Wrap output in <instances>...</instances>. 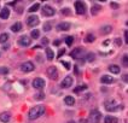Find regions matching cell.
<instances>
[{
    "mask_svg": "<svg viewBox=\"0 0 128 123\" xmlns=\"http://www.w3.org/2000/svg\"><path fill=\"white\" fill-rule=\"evenodd\" d=\"M43 112H45V108H43V105H36V106L31 108V109L29 110V113H28L29 120H36V118H39L40 116L43 115Z\"/></svg>",
    "mask_w": 128,
    "mask_h": 123,
    "instance_id": "obj_1",
    "label": "cell"
},
{
    "mask_svg": "<svg viewBox=\"0 0 128 123\" xmlns=\"http://www.w3.org/2000/svg\"><path fill=\"white\" fill-rule=\"evenodd\" d=\"M105 109L108 111H116V110H122L123 106L116 105L115 100H108V101H105Z\"/></svg>",
    "mask_w": 128,
    "mask_h": 123,
    "instance_id": "obj_2",
    "label": "cell"
},
{
    "mask_svg": "<svg viewBox=\"0 0 128 123\" xmlns=\"http://www.w3.org/2000/svg\"><path fill=\"white\" fill-rule=\"evenodd\" d=\"M27 24H28L29 27H36L38 24H39V17L38 16H35V14H31V16H29L28 18H27Z\"/></svg>",
    "mask_w": 128,
    "mask_h": 123,
    "instance_id": "obj_3",
    "label": "cell"
},
{
    "mask_svg": "<svg viewBox=\"0 0 128 123\" xmlns=\"http://www.w3.org/2000/svg\"><path fill=\"white\" fill-rule=\"evenodd\" d=\"M56 14V10L52 7V6H50V5H45L43 7V16H46V17H51V16H53V14Z\"/></svg>",
    "mask_w": 128,
    "mask_h": 123,
    "instance_id": "obj_4",
    "label": "cell"
},
{
    "mask_svg": "<svg viewBox=\"0 0 128 123\" xmlns=\"http://www.w3.org/2000/svg\"><path fill=\"white\" fill-rule=\"evenodd\" d=\"M21 70L23 72H30V71L34 70V64L31 62H24V63L21 64Z\"/></svg>",
    "mask_w": 128,
    "mask_h": 123,
    "instance_id": "obj_5",
    "label": "cell"
},
{
    "mask_svg": "<svg viewBox=\"0 0 128 123\" xmlns=\"http://www.w3.org/2000/svg\"><path fill=\"white\" fill-rule=\"evenodd\" d=\"M75 10L79 14H84L86 12V5L82 1H76L75 2Z\"/></svg>",
    "mask_w": 128,
    "mask_h": 123,
    "instance_id": "obj_6",
    "label": "cell"
},
{
    "mask_svg": "<svg viewBox=\"0 0 128 123\" xmlns=\"http://www.w3.org/2000/svg\"><path fill=\"white\" fill-rule=\"evenodd\" d=\"M84 52H85V50H84V48L77 47V48L72 50V52L70 53V55L74 58V59H81V58H82V55H84Z\"/></svg>",
    "mask_w": 128,
    "mask_h": 123,
    "instance_id": "obj_7",
    "label": "cell"
},
{
    "mask_svg": "<svg viewBox=\"0 0 128 123\" xmlns=\"http://www.w3.org/2000/svg\"><path fill=\"white\" fill-rule=\"evenodd\" d=\"M47 75L51 80H57L58 79V71L56 67H50L47 69Z\"/></svg>",
    "mask_w": 128,
    "mask_h": 123,
    "instance_id": "obj_8",
    "label": "cell"
},
{
    "mask_svg": "<svg viewBox=\"0 0 128 123\" xmlns=\"http://www.w3.org/2000/svg\"><path fill=\"white\" fill-rule=\"evenodd\" d=\"M91 122L92 123H99L100 118H101V115H100L99 111H97V110H94V111H92L91 112Z\"/></svg>",
    "mask_w": 128,
    "mask_h": 123,
    "instance_id": "obj_9",
    "label": "cell"
},
{
    "mask_svg": "<svg viewBox=\"0 0 128 123\" xmlns=\"http://www.w3.org/2000/svg\"><path fill=\"white\" fill-rule=\"evenodd\" d=\"M45 81H43V79H40V77H36L34 81H33V87L34 88H36V89H41L45 87Z\"/></svg>",
    "mask_w": 128,
    "mask_h": 123,
    "instance_id": "obj_10",
    "label": "cell"
},
{
    "mask_svg": "<svg viewBox=\"0 0 128 123\" xmlns=\"http://www.w3.org/2000/svg\"><path fill=\"white\" fill-rule=\"evenodd\" d=\"M18 43H19L21 46H23V47H27V46H29V45L31 43V40H30L29 36L23 35V36H21V38L18 39Z\"/></svg>",
    "mask_w": 128,
    "mask_h": 123,
    "instance_id": "obj_11",
    "label": "cell"
},
{
    "mask_svg": "<svg viewBox=\"0 0 128 123\" xmlns=\"http://www.w3.org/2000/svg\"><path fill=\"white\" fill-rule=\"evenodd\" d=\"M72 77L71 76H67L65 79H63V81L60 82V87L62 88H69L71 84H72Z\"/></svg>",
    "mask_w": 128,
    "mask_h": 123,
    "instance_id": "obj_12",
    "label": "cell"
},
{
    "mask_svg": "<svg viewBox=\"0 0 128 123\" xmlns=\"http://www.w3.org/2000/svg\"><path fill=\"white\" fill-rule=\"evenodd\" d=\"M69 29H70V23H68V22H62L57 26L58 31H67Z\"/></svg>",
    "mask_w": 128,
    "mask_h": 123,
    "instance_id": "obj_13",
    "label": "cell"
},
{
    "mask_svg": "<svg viewBox=\"0 0 128 123\" xmlns=\"http://www.w3.org/2000/svg\"><path fill=\"white\" fill-rule=\"evenodd\" d=\"M100 81H101V83L110 84V83H114V82H115V79H114V77H111V76H109V75H104V76H101Z\"/></svg>",
    "mask_w": 128,
    "mask_h": 123,
    "instance_id": "obj_14",
    "label": "cell"
},
{
    "mask_svg": "<svg viewBox=\"0 0 128 123\" xmlns=\"http://www.w3.org/2000/svg\"><path fill=\"white\" fill-rule=\"evenodd\" d=\"M11 120V115L9 112H1L0 113V121L4 123H7L9 121Z\"/></svg>",
    "mask_w": 128,
    "mask_h": 123,
    "instance_id": "obj_15",
    "label": "cell"
},
{
    "mask_svg": "<svg viewBox=\"0 0 128 123\" xmlns=\"http://www.w3.org/2000/svg\"><path fill=\"white\" fill-rule=\"evenodd\" d=\"M10 16V10L7 7H4L1 11H0V18L1 19H7Z\"/></svg>",
    "mask_w": 128,
    "mask_h": 123,
    "instance_id": "obj_16",
    "label": "cell"
},
{
    "mask_svg": "<svg viewBox=\"0 0 128 123\" xmlns=\"http://www.w3.org/2000/svg\"><path fill=\"white\" fill-rule=\"evenodd\" d=\"M64 103H65L67 105H69V106H72V105L75 104V99L71 96H67L64 98Z\"/></svg>",
    "mask_w": 128,
    "mask_h": 123,
    "instance_id": "obj_17",
    "label": "cell"
},
{
    "mask_svg": "<svg viewBox=\"0 0 128 123\" xmlns=\"http://www.w3.org/2000/svg\"><path fill=\"white\" fill-rule=\"evenodd\" d=\"M11 30H12L14 33H18L19 30H22V23H21V22H16L14 26L11 27Z\"/></svg>",
    "mask_w": 128,
    "mask_h": 123,
    "instance_id": "obj_18",
    "label": "cell"
},
{
    "mask_svg": "<svg viewBox=\"0 0 128 123\" xmlns=\"http://www.w3.org/2000/svg\"><path fill=\"white\" fill-rule=\"evenodd\" d=\"M109 70H110V72H113V74H120V67L118 65H116V64H111L110 67H109Z\"/></svg>",
    "mask_w": 128,
    "mask_h": 123,
    "instance_id": "obj_19",
    "label": "cell"
},
{
    "mask_svg": "<svg viewBox=\"0 0 128 123\" xmlns=\"http://www.w3.org/2000/svg\"><path fill=\"white\" fill-rule=\"evenodd\" d=\"M111 30H113V27L111 26H104V27L100 29V31H101L103 35H106V34L111 33Z\"/></svg>",
    "mask_w": 128,
    "mask_h": 123,
    "instance_id": "obj_20",
    "label": "cell"
},
{
    "mask_svg": "<svg viewBox=\"0 0 128 123\" xmlns=\"http://www.w3.org/2000/svg\"><path fill=\"white\" fill-rule=\"evenodd\" d=\"M46 57H47V59L48 60H53V58H55V53H53V51L51 50V48H46Z\"/></svg>",
    "mask_w": 128,
    "mask_h": 123,
    "instance_id": "obj_21",
    "label": "cell"
},
{
    "mask_svg": "<svg viewBox=\"0 0 128 123\" xmlns=\"http://www.w3.org/2000/svg\"><path fill=\"white\" fill-rule=\"evenodd\" d=\"M104 122L105 123H118V120L116 117H111V116H106L104 118Z\"/></svg>",
    "mask_w": 128,
    "mask_h": 123,
    "instance_id": "obj_22",
    "label": "cell"
},
{
    "mask_svg": "<svg viewBox=\"0 0 128 123\" xmlns=\"http://www.w3.org/2000/svg\"><path fill=\"white\" fill-rule=\"evenodd\" d=\"M87 89V84H79L76 88H74V92L75 93H80L82 91H86Z\"/></svg>",
    "mask_w": 128,
    "mask_h": 123,
    "instance_id": "obj_23",
    "label": "cell"
},
{
    "mask_svg": "<svg viewBox=\"0 0 128 123\" xmlns=\"http://www.w3.org/2000/svg\"><path fill=\"white\" fill-rule=\"evenodd\" d=\"M99 11H101V6H99V5H93L92 9H91V14H97Z\"/></svg>",
    "mask_w": 128,
    "mask_h": 123,
    "instance_id": "obj_24",
    "label": "cell"
},
{
    "mask_svg": "<svg viewBox=\"0 0 128 123\" xmlns=\"http://www.w3.org/2000/svg\"><path fill=\"white\" fill-rule=\"evenodd\" d=\"M30 36H31L34 40H35V39H39V38H40V31H39L38 29H34V30H31Z\"/></svg>",
    "mask_w": 128,
    "mask_h": 123,
    "instance_id": "obj_25",
    "label": "cell"
},
{
    "mask_svg": "<svg viewBox=\"0 0 128 123\" xmlns=\"http://www.w3.org/2000/svg\"><path fill=\"white\" fill-rule=\"evenodd\" d=\"M7 40H9V34H7V33H2V34H0V42H1V43L7 42Z\"/></svg>",
    "mask_w": 128,
    "mask_h": 123,
    "instance_id": "obj_26",
    "label": "cell"
},
{
    "mask_svg": "<svg viewBox=\"0 0 128 123\" xmlns=\"http://www.w3.org/2000/svg\"><path fill=\"white\" fill-rule=\"evenodd\" d=\"M94 40H96V36H94L93 34H88V35H86V38H85L86 42H93Z\"/></svg>",
    "mask_w": 128,
    "mask_h": 123,
    "instance_id": "obj_27",
    "label": "cell"
},
{
    "mask_svg": "<svg viewBox=\"0 0 128 123\" xmlns=\"http://www.w3.org/2000/svg\"><path fill=\"white\" fill-rule=\"evenodd\" d=\"M86 59H87V62H94V59H96V55L94 53H87L86 55Z\"/></svg>",
    "mask_w": 128,
    "mask_h": 123,
    "instance_id": "obj_28",
    "label": "cell"
},
{
    "mask_svg": "<svg viewBox=\"0 0 128 123\" xmlns=\"http://www.w3.org/2000/svg\"><path fill=\"white\" fill-rule=\"evenodd\" d=\"M39 9H40V4L36 2V4H34V5L29 9V12H35V11H38Z\"/></svg>",
    "mask_w": 128,
    "mask_h": 123,
    "instance_id": "obj_29",
    "label": "cell"
},
{
    "mask_svg": "<svg viewBox=\"0 0 128 123\" xmlns=\"http://www.w3.org/2000/svg\"><path fill=\"white\" fill-rule=\"evenodd\" d=\"M51 28H52V26H51V23H50V22L43 23V31H50V30H51Z\"/></svg>",
    "mask_w": 128,
    "mask_h": 123,
    "instance_id": "obj_30",
    "label": "cell"
},
{
    "mask_svg": "<svg viewBox=\"0 0 128 123\" xmlns=\"http://www.w3.org/2000/svg\"><path fill=\"white\" fill-rule=\"evenodd\" d=\"M72 42H74V38H72V36H67V38H65V43H67L68 46H71Z\"/></svg>",
    "mask_w": 128,
    "mask_h": 123,
    "instance_id": "obj_31",
    "label": "cell"
},
{
    "mask_svg": "<svg viewBox=\"0 0 128 123\" xmlns=\"http://www.w3.org/2000/svg\"><path fill=\"white\" fill-rule=\"evenodd\" d=\"M9 69L7 68H4V67H0V74L1 75H6V74H9Z\"/></svg>",
    "mask_w": 128,
    "mask_h": 123,
    "instance_id": "obj_32",
    "label": "cell"
},
{
    "mask_svg": "<svg viewBox=\"0 0 128 123\" xmlns=\"http://www.w3.org/2000/svg\"><path fill=\"white\" fill-rule=\"evenodd\" d=\"M43 98H45V94H43V93H39V94L35 96V99H36V100H43Z\"/></svg>",
    "mask_w": 128,
    "mask_h": 123,
    "instance_id": "obj_33",
    "label": "cell"
},
{
    "mask_svg": "<svg viewBox=\"0 0 128 123\" xmlns=\"http://www.w3.org/2000/svg\"><path fill=\"white\" fill-rule=\"evenodd\" d=\"M122 60H123V64H125V65L127 67V65H128V58H127V55H123V59H122Z\"/></svg>",
    "mask_w": 128,
    "mask_h": 123,
    "instance_id": "obj_34",
    "label": "cell"
},
{
    "mask_svg": "<svg viewBox=\"0 0 128 123\" xmlns=\"http://www.w3.org/2000/svg\"><path fill=\"white\" fill-rule=\"evenodd\" d=\"M62 14L68 16V14H70V10H69V9H64V10H62Z\"/></svg>",
    "mask_w": 128,
    "mask_h": 123,
    "instance_id": "obj_35",
    "label": "cell"
},
{
    "mask_svg": "<svg viewBox=\"0 0 128 123\" xmlns=\"http://www.w3.org/2000/svg\"><path fill=\"white\" fill-rule=\"evenodd\" d=\"M115 43H116L117 46H121V45H122V41H121V39H115Z\"/></svg>",
    "mask_w": 128,
    "mask_h": 123,
    "instance_id": "obj_36",
    "label": "cell"
},
{
    "mask_svg": "<svg viewBox=\"0 0 128 123\" xmlns=\"http://www.w3.org/2000/svg\"><path fill=\"white\" fill-rule=\"evenodd\" d=\"M62 64H63V65H64V67H65V68H67V69H70V64H69V63H65V62H62Z\"/></svg>",
    "mask_w": 128,
    "mask_h": 123,
    "instance_id": "obj_37",
    "label": "cell"
},
{
    "mask_svg": "<svg viewBox=\"0 0 128 123\" xmlns=\"http://www.w3.org/2000/svg\"><path fill=\"white\" fill-rule=\"evenodd\" d=\"M48 43V39L47 38H43V45H47Z\"/></svg>",
    "mask_w": 128,
    "mask_h": 123,
    "instance_id": "obj_38",
    "label": "cell"
},
{
    "mask_svg": "<svg viewBox=\"0 0 128 123\" xmlns=\"http://www.w3.org/2000/svg\"><path fill=\"white\" fill-rule=\"evenodd\" d=\"M111 7H113V9H117V7H118V4H116V2H111Z\"/></svg>",
    "mask_w": 128,
    "mask_h": 123,
    "instance_id": "obj_39",
    "label": "cell"
},
{
    "mask_svg": "<svg viewBox=\"0 0 128 123\" xmlns=\"http://www.w3.org/2000/svg\"><path fill=\"white\" fill-rule=\"evenodd\" d=\"M60 42H62L60 40H56L55 42H53V45H55V46H59V45H60Z\"/></svg>",
    "mask_w": 128,
    "mask_h": 123,
    "instance_id": "obj_40",
    "label": "cell"
},
{
    "mask_svg": "<svg viewBox=\"0 0 128 123\" xmlns=\"http://www.w3.org/2000/svg\"><path fill=\"white\" fill-rule=\"evenodd\" d=\"M64 53H65V51H64V50H60V51H59V53H58V58H59L62 55H64Z\"/></svg>",
    "mask_w": 128,
    "mask_h": 123,
    "instance_id": "obj_41",
    "label": "cell"
},
{
    "mask_svg": "<svg viewBox=\"0 0 128 123\" xmlns=\"http://www.w3.org/2000/svg\"><path fill=\"white\" fill-rule=\"evenodd\" d=\"M123 81L127 82V75H123Z\"/></svg>",
    "mask_w": 128,
    "mask_h": 123,
    "instance_id": "obj_42",
    "label": "cell"
},
{
    "mask_svg": "<svg viewBox=\"0 0 128 123\" xmlns=\"http://www.w3.org/2000/svg\"><path fill=\"white\" fill-rule=\"evenodd\" d=\"M125 40L127 42V31H125Z\"/></svg>",
    "mask_w": 128,
    "mask_h": 123,
    "instance_id": "obj_43",
    "label": "cell"
},
{
    "mask_svg": "<svg viewBox=\"0 0 128 123\" xmlns=\"http://www.w3.org/2000/svg\"><path fill=\"white\" fill-rule=\"evenodd\" d=\"M68 123H76V122H75V121H69Z\"/></svg>",
    "mask_w": 128,
    "mask_h": 123,
    "instance_id": "obj_44",
    "label": "cell"
}]
</instances>
